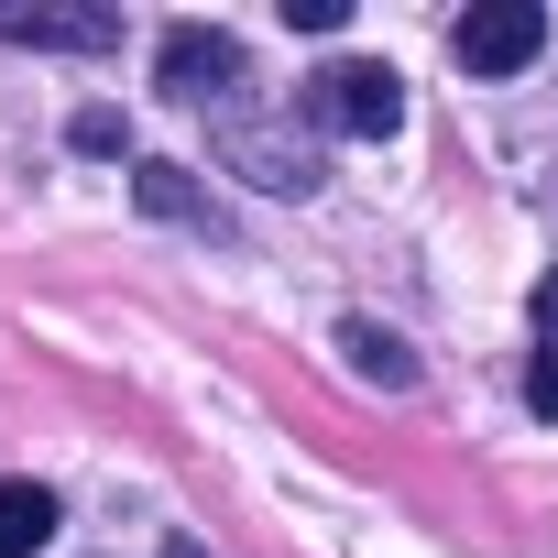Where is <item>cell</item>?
Returning a JSON list of instances; mask_svg holds the SVG:
<instances>
[{
    "instance_id": "obj_1",
    "label": "cell",
    "mask_w": 558,
    "mask_h": 558,
    "mask_svg": "<svg viewBox=\"0 0 558 558\" xmlns=\"http://www.w3.org/2000/svg\"><path fill=\"white\" fill-rule=\"evenodd\" d=\"M307 121H318V132H351V143H384V132L405 121V77H395V66L340 56V66H318V77H307Z\"/></svg>"
},
{
    "instance_id": "obj_2",
    "label": "cell",
    "mask_w": 558,
    "mask_h": 558,
    "mask_svg": "<svg viewBox=\"0 0 558 558\" xmlns=\"http://www.w3.org/2000/svg\"><path fill=\"white\" fill-rule=\"evenodd\" d=\"M449 45H460V66H471V77H514V66H536V56H547V12H536V0H471Z\"/></svg>"
},
{
    "instance_id": "obj_3",
    "label": "cell",
    "mask_w": 558,
    "mask_h": 558,
    "mask_svg": "<svg viewBox=\"0 0 558 558\" xmlns=\"http://www.w3.org/2000/svg\"><path fill=\"white\" fill-rule=\"evenodd\" d=\"M165 88H175V99H219V88H241V45L208 34V23H175V34H165Z\"/></svg>"
},
{
    "instance_id": "obj_4",
    "label": "cell",
    "mask_w": 558,
    "mask_h": 558,
    "mask_svg": "<svg viewBox=\"0 0 558 558\" xmlns=\"http://www.w3.org/2000/svg\"><path fill=\"white\" fill-rule=\"evenodd\" d=\"M0 45H66V56H110L121 12H0Z\"/></svg>"
},
{
    "instance_id": "obj_5",
    "label": "cell",
    "mask_w": 558,
    "mask_h": 558,
    "mask_svg": "<svg viewBox=\"0 0 558 558\" xmlns=\"http://www.w3.org/2000/svg\"><path fill=\"white\" fill-rule=\"evenodd\" d=\"M230 154L252 165V186H286V197H307V186H318V154H307V143H274V132H230Z\"/></svg>"
},
{
    "instance_id": "obj_6",
    "label": "cell",
    "mask_w": 558,
    "mask_h": 558,
    "mask_svg": "<svg viewBox=\"0 0 558 558\" xmlns=\"http://www.w3.org/2000/svg\"><path fill=\"white\" fill-rule=\"evenodd\" d=\"M56 536V493L45 482H0V558H34Z\"/></svg>"
},
{
    "instance_id": "obj_7",
    "label": "cell",
    "mask_w": 558,
    "mask_h": 558,
    "mask_svg": "<svg viewBox=\"0 0 558 558\" xmlns=\"http://www.w3.org/2000/svg\"><path fill=\"white\" fill-rule=\"evenodd\" d=\"M340 351H351V373H362V384H384V395H395V384H416V362H405V340H384V329H362V318L340 329Z\"/></svg>"
},
{
    "instance_id": "obj_8",
    "label": "cell",
    "mask_w": 558,
    "mask_h": 558,
    "mask_svg": "<svg viewBox=\"0 0 558 558\" xmlns=\"http://www.w3.org/2000/svg\"><path fill=\"white\" fill-rule=\"evenodd\" d=\"M132 197H143L154 219H197V230H208V197L186 186V165H143V175H132Z\"/></svg>"
},
{
    "instance_id": "obj_9",
    "label": "cell",
    "mask_w": 558,
    "mask_h": 558,
    "mask_svg": "<svg viewBox=\"0 0 558 558\" xmlns=\"http://www.w3.org/2000/svg\"><path fill=\"white\" fill-rule=\"evenodd\" d=\"M525 405L558 416V340H536V362H525Z\"/></svg>"
},
{
    "instance_id": "obj_10",
    "label": "cell",
    "mask_w": 558,
    "mask_h": 558,
    "mask_svg": "<svg viewBox=\"0 0 558 558\" xmlns=\"http://www.w3.org/2000/svg\"><path fill=\"white\" fill-rule=\"evenodd\" d=\"M286 23H296V34H340V23H351V0H286Z\"/></svg>"
},
{
    "instance_id": "obj_11",
    "label": "cell",
    "mask_w": 558,
    "mask_h": 558,
    "mask_svg": "<svg viewBox=\"0 0 558 558\" xmlns=\"http://www.w3.org/2000/svg\"><path fill=\"white\" fill-rule=\"evenodd\" d=\"M525 307H536V340H558V274H536V296H525Z\"/></svg>"
}]
</instances>
